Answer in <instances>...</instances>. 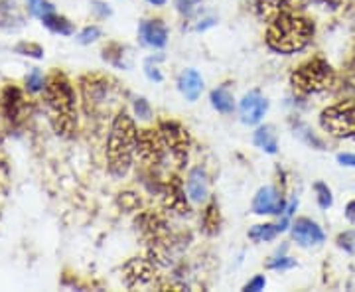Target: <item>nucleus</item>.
<instances>
[{
	"label": "nucleus",
	"mask_w": 355,
	"mask_h": 292,
	"mask_svg": "<svg viewBox=\"0 0 355 292\" xmlns=\"http://www.w3.org/2000/svg\"><path fill=\"white\" fill-rule=\"evenodd\" d=\"M336 74L331 65L324 58H312L292 71L291 85L298 95H314L330 89Z\"/></svg>",
	"instance_id": "obj_4"
},
{
	"label": "nucleus",
	"mask_w": 355,
	"mask_h": 292,
	"mask_svg": "<svg viewBox=\"0 0 355 292\" xmlns=\"http://www.w3.org/2000/svg\"><path fill=\"white\" fill-rule=\"evenodd\" d=\"M202 0H176V8L178 12L184 14V16H190V14L196 12V8L200 6Z\"/></svg>",
	"instance_id": "obj_28"
},
{
	"label": "nucleus",
	"mask_w": 355,
	"mask_h": 292,
	"mask_svg": "<svg viewBox=\"0 0 355 292\" xmlns=\"http://www.w3.org/2000/svg\"><path fill=\"white\" fill-rule=\"evenodd\" d=\"M178 89L188 101H198L203 91V77L196 69H186L178 79Z\"/></svg>",
	"instance_id": "obj_17"
},
{
	"label": "nucleus",
	"mask_w": 355,
	"mask_h": 292,
	"mask_svg": "<svg viewBox=\"0 0 355 292\" xmlns=\"http://www.w3.org/2000/svg\"><path fill=\"white\" fill-rule=\"evenodd\" d=\"M137 154H139V158L144 164H162V160L166 158V146L158 128L139 130Z\"/></svg>",
	"instance_id": "obj_7"
},
{
	"label": "nucleus",
	"mask_w": 355,
	"mask_h": 292,
	"mask_svg": "<svg viewBox=\"0 0 355 292\" xmlns=\"http://www.w3.org/2000/svg\"><path fill=\"white\" fill-rule=\"evenodd\" d=\"M292 267H296V261L292 257H272L266 263V268H272V270H288Z\"/></svg>",
	"instance_id": "obj_27"
},
{
	"label": "nucleus",
	"mask_w": 355,
	"mask_h": 292,
	"mask_svg": "<svg viewBox=\"0 0 355 292\" xmlns=\"http://www.w3.org/2000/svg\"><path fill=\"white\" fill-rule=\"evenodd\" d=\"M314 191H316L318 205H320L322 209H328V207H331V203H334L331 190L326 186V184H324V182H318V184H314Z\"/></svg>",
	"instance_id": "obj_24"
},
{
	"label": "nucleus",
	"mask_w": 355,
	"mask_h": 292,
	"mask_svg": "<svg viewBox=\"0 0 355 292\" xmlns=\"http://www.w3.org/2000/svg\"><path fill=\"white\" fill-rule=\"evenodd\" d=\"M209 99H211V107L216 109L217 113L229 114L233 113V109H235V99H233V93L229 89V83H223L217 89L211 91Z\"/></svg>",
	"instance_id": "obj_19"
},
{
	"label": "nucleus",
	"mask_w": 355,
	"mask_h": 292,
	"mask_svg": "<svg viewBox=\"0 0 355 292\" xmlns=\"http://www.w3.org/2000/svg\"><path fill=\"white\" fill-rule=\"evenodd\" d=\"M139 38L146 48L162 50L168 44V28L162 20H142L139 26Z\"/></svg>",
	"instance_id": "obj_14"
},
{
	"label": "nucleus",
	"mask_w": 355,
	"mask_h": 292,
	"mask_svg": "<svg viewBox=\"0 0 355 292\" xmlns=\"http://www.w3.org/2000/svg\"><path fill=\"white\" fill-rule=\"evenodd\" d=\"M42 22H44L46 28H50L51 32H55V34H62V36H71V34H73V26H71V22H69L67 18H64V16H58L55 12L50 14V16H46Z\"/></svg>",
	"instance_id": "obj_21"
},
{
	"label": "nucleus",
	"mask_w": 355,
	"mask_h": 292,
	"mask_svg": "<svg viewBox=\"0 0 355 292\" xmlns=\"http://www.w3.org/2000/svg\"><path fill=\"white\" fill-rule=\"evenodd\" d=\"M202 225L207 233H216L219 229V207H217L216 202L207 203V207L203 209Z\"/></svg>",
	"instance_id": "obj_22"
},
{
	"label": "nucleus",
	"mask_w": 355,
	"mask_h": 292,
	"mask_svg": "<svg viewBox=\"0 0 355 292\" xmlns=\"http://www.w3.org/2000/svg\"><path fill=\"white\" fill-rule=\"evenodd\" d=\"M314 2H318V4H322V6H330V8H338L340 4H342V0H314Z\"/></svg>",
	"instance_id": "obj_34"
},
{
	"label": "nucleus",
	"mask_w": 355,
	"mask_h": 292,
	"mask_svg": "<svg viewBox=\"0 0 355 292\" xmlns=\"http://www.w3.org/2000/svg\"><path fill=\"white\" fill-rule=\"evenodd\" d=\"M0 105H2V114L8 123H20L26 114V97L22 95V91L18 87L8 85L6 89L2 91L0 97Z\"/></svg>",
	"instance_id": "obj_12"
},
{
	"label": "nucleus",
	"mask_w": 355,
	"mask_h": 292,
	"mask_svg": "<svg viewBox=\"0 0 355 292\" xmlns=\"http://www.w3.org/2000/svg\"><path fill=\"white\" fill-rule=\"evenodd\" d=\"M186 191L193 203H205L209 198V180L203 168H193L186 180Z\"/></svg>",
	"instance_id": "obj_16"
},
{
	"label": "nucleus",
	"mask_w": 355,
	"mask_h": 292,
	"mask_svg": "<svg viewBox=\"0 0 355 292\" xmlns=\"http://www.w3.org/2000/svg\"><path fill=\"white\" fill-rule=\"evenodd\" d=\"M26 89L32 91V93H38V91L46 89V79H44L40 69H32V71L26 76Z\"/></svg>",
	"instance_id": "obj_25"
},
{
	"label": "nucleus",
	"mask_w": 355,
	"mask_h": 292,
	"mask_svg": "<svg viewBox=\"0 0 355 292\" xmlns=\"http://www.w3.org/2000/svg\"><path fill=\"white\" fill-rule=\"evenodd\" d=\"M158 132L164 140L166 156L174 160L178 168L188 162V153H190V135L176 121H164L158 125Z\"/></svg>",
	"instance_id": "obj_6"
},
{
	"label": "nucleus",
	"mask_w": 355,
	"mask_h": 292,
	"mask_svg": "<svg viewBox=\"0 0 355 292\" xmlns=\"http://www.w3.org/2000/svg\"><path fill=\"white\" fill-rule=\"evenodd\" d=\"M336 243H338V247L343 249L345 253L355 255V229H349V231H343V233H340V235H338V239H336Z\"/></svg>",
	"instance_id": "obj_26"
},
{
	"label": "nucleus",
	"mask_w": 355,
	"mask_h": 292,
	"mask_svg": "<svg viewBox=\"0 0 355 292\" xmlns=\"http://www.w3.org/2000/svg\"><path fill=\"white\" fill-rule=\"evenodd\" d=\"M286 207L284 196L272 186H265L254 194L253 212L257 216H284Z\"/></svg>",
	"instance_id": "obj_8"
},
{
	"label": "nucleus",
	"mask_w": 355,
	"mask_h": 292,
	"mask_svg": "<svg viewBox=\"0 0 355 292\" xmlns=\"http://www.w3.org/2000/svg\"><path fill=\"white\" fill-rule=\"evenodd\" d=\"M322 128L336 139L355 137V101H342L326 107L320 113Z\"/></svg>",
	"instance_id": "obj_5"
},
{
	"label": "nucleus",
	"mask_w": 355,
	"mask_h": 292,
	"mask_svg": "<svg viewBox=\"0 0 355 292\" xmlns=\"http://www.w3.org/2000/svg\"><path fill=\"white\" fill-rule=\"evenodd\" d=\"M296 4L298 0H257L254 10L257 16L268 24L270 20L279 18L280 14L296 12Z\"/></svg>",
	"instance_id": "obj_15"
},
{
	"label": "nucleus",
	"mask_w": 355,
	"mask_h": 292,
	"mask_svg": "<svg viewBox=\"0 0 355 292\" xmlns=\"http://www.w3.org/2000/svg\"><path fill=\"white\" fill-rule=\"evenodd\" d=\"M314 22L298 12L280 14L266 26V46L277 53L302 51L314 38Z\"/></svg>",
	"instance_id": "obj_1"
},
{
	"label": "nucleus",
	"mask_w": 355,
	"mask_h": 292,
	"mask_svg": "<svg viewBox=\"0 0 355 292\" xmlns=\"http://www.w3.org/2000/svg\"><path fill=\"white\" fill-rule=\"evenodd\" d=\"M253 142L257 148L265 151L266 154H277L279 151V139H277L275 127H270V125L257 128L253 135Z\"/></svg>",
	"instance_id": "obj_18"
},
{
	"label": "nucleus",
	"mask_w": 355,
	"mask_h": 292,
	"mask_svg": "<svg viewBox=\"0 0 355 292\" xmlns=\"http://www.w3.org/2000/svg\"><path fill=\"white\" fill-rule=\"evenodd\" d=\"M135 113H137V117L142 119V121H148V119L153 117L150 105H148L146 99H137V101H135Z\"/></svg>",
	"instance_id": "obj_29"
},
{
	"label": "nucleus",
	"mask_w": 355,
	"mask_h": 292,
	"mask_svg": "<svg viewBox=\"0 0 355 292\" xmlns=\"http://www.w3.org/2000/svg\"><path fill=\"white\" fill-rule=\"evenodd\" d=\"M268 111V101L261 91H249L239 103V113L245 125H259Z\"/></svg>",
	"instance_id": "obj_10"
},
{
	"label": "nucleus",
	"mask_w": 355,
	"mask_h": 292,
	"mask_svg": "<svg viewBox=\"0 0 355 292\" xmlns=\"http://www.w3.org/2000/svg\"><path fill=\"white\" fill-rule=\"evenodd\" d=\"M162 202L168 209L176 212L180 216H186L190 212V205H188V198H186V188L182 184V180L178 176L166 180V184L162 186Z\"/></svg>",
	"instance_id": "obj_11"
},
{
	"label": "nucleus",
	"mask_w": 355,
	"mask_h": 292,
	"mask_svg": "<svg viewBox=\"0 0 355 292\" xmlns=\"http://www.w3.org/2000/svg\"><path fill=\"white\" fill-rule=\"evenodd\" d=\"M46 105L50 121L60 135H69L77 127V99L73 85L62 74H53L46 81Z\"/></svg>",
	"instance_id": "obj_3"
},
{
	"label": "nucleus",
	"mask_w": 355,
	"mask_h": 292,
	"mask_svg": "<svg viewBox=\"0 0 355 292\" xmlns=\"http://www.w3.org/2000/svg\"><path fill=\"white\" fill-rule=\"evenodd\" d=\"M266 286V279L263 275H257L253 279L249 280L245 286H243V291L245 292H259V291H265Z\"/></svg>",
	"instance_id": "obj_31"
},
{
	"label": "nucleus",
	"mask_w": 355,
	"mask_h": 292,
	"mask_svg": "<svg viewBox=\"0 0 355 292\" xmlns=\"http://www.w3.org/2000/svg\"><path fill=\"white\" fill-rule=\"evenodd\" d=\"M28 8L40 20H44L46 16L53 14V6H51V2H48V0H28Z\"/></svg>",
	"instance_id": "obj_23"
},
{
	"label": "nucleus",
	"mask_w": 355,
	"mask_h": 292,
	"mask_svg": "<svg viewBox=\"0 0 355 292\" xmlns=\"http://www.w3.org/2000/svg\"><path fill=\"white\" fill-rule=\"evenodd\" d=\"M345 217H347L349 223L355 225V200H352V202L345 205Z\"/></svg>",
	"instance_id": "obj_33"
},
{
	"label": "nucleus",
	"mask_w": 355,
	"mask_h": 292,
	"mask_svg": "<svg viewBox=\"0 0 355 292\" xmlns=\"http://www.w3.org/2000/svg\"><path fill=\"white\" fill-rule=\"evenodd\" d=\"M148 4H153V6H164L166 0H146Z\"/></svg>",
	"instance_id": "obj_35"
},
{
	"label": "nucleus",
	"mask_w": 355,
	"mask_h": 292,
	"mask_svg": "<svg viewBox=\"0 0 355 292\" xmlns=\"http://www.w3.org/2000/svg\"><path fill=\"white\" fill-rule=\"evenodd\" d=\"M99 36H101V30H99L97 26H87V28L79 34V42H81V44H91V42H95Z\"/></svg>",
	"instance_id": "obj_30"
},
{
	"label": "nucleus",
	"mask_w": 355,
	"mask_h": 292,
	"mask_svg": "<svg viewBox=\"0 0 355 292\" xmlns=\"http://www.w3.org/2000/svg\"><path fill=\"white\" fill-rule=\"evenodd\" d=\"M279 233V225H275V223H259L249 229V239L254 243H266L272 241Z\"/></svg>",
	"instance_id": "obj_20"
},
{
	"label": "nucleus",
	"mask_w": 355,
	"mask_h": 292,
	"mask_svg": "<svg viewBox=\"0 0 355 292\" xmlns=\"http://www.w3.org/2000/svg\"><path fill=\"white\" fill-rule=\"evenodd\" d=\"M156 268L150 261L146 259H132L125 265V280H127V286L135 289V286H146L154 282V275Z\"/></svg>",
	"instance_id": "obj_13"
},
{
	"label": "nucleus",
	"mask_w": 355,
	"mask_h": 292,
	"mask_svg": "<svg viewBox=\"0 0 355 292\" xmlns=\"http://www.w3.org/2000/svg\"><path fill=\"white\" fill-rule=\"evenodd\" d=\"M137 139L139 130L135 125V119L125 111L114 117L111 132H109V142H107V162H109V172L123 178L132 166V158L137 154Z\"/></svg>",
	"instance_id": "obj_2"
},
{
	"label": "nucleus",
	"mask_w": 355,
	"mask_h": 292,
	"mask_svg": "<svg viewBox=\"0 0 355 292\" xmlns=\"http://www.w3.org/2000/svg\"><path fill=\"white\" fill-rule=\"evenodd\" d=\"M291 233L292 239L300 247H316V245H322L326 239L322 227L308 217H298L291 225Z\"/></svg>",
	"instance_id": "obj_9"
},
{
	"label": "nucleus",
	"mask_w": 355,
	"mask_h": 292,
	"mask_svg": "<svg viewBox=\"0 0 355 292\" xmlns=\"http://www.w3.org/2000/svg\"><path fill=\"white\" fill-rule=\"evenodd\" d=\"M338 162H340L342 166H347V168H355V154L352 153L338 154Z\"/></svg>",
	"instance_id": "obj_32"
}]
</instances>
